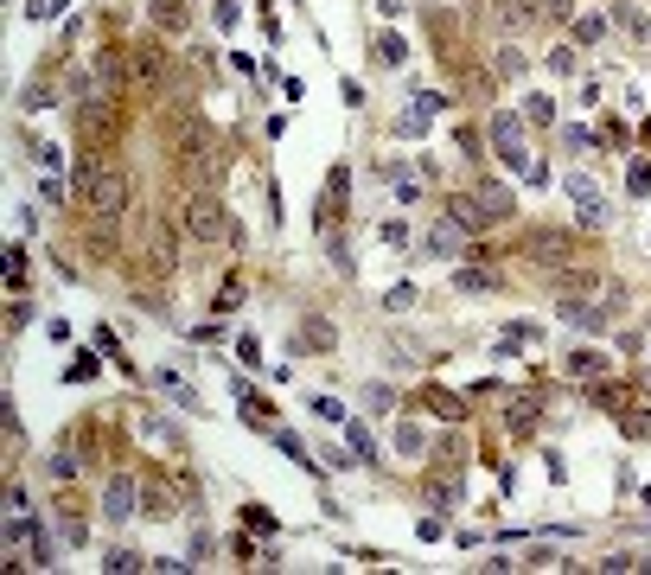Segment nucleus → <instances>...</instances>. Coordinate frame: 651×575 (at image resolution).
Listing matches in <instances>:
<instances>
[{"label": "nucleus", "instance_id": "1", "mask_svg": "<svg viewBox=\"0 0 651 575\" xmlns=\"http://www.w3.org/2000/svg\"><path fill=\"white\" fill-rule=\"evenodd\" d=\"M179 231L192 243H231L237 237V224H231V211H224L217 192H185L179 198Z\"/></svg>", "mask_w": 651, "mask_h": 575}, {"label": "nucleus", "instance_id": "2", "mask_svg": "<svg viewBox=\"0 0 651 575\" xmlns=\"http://www.w3.org/2000/svg\"><path fill=\"white\" fill-rule=\"evenodd\" d=\"M84 141H90V154H109L115 141H122V103L115 96H84Z\"/></svg>", "mask_w": 651, "mask_h": 575}, {"label": "nucleus", "instance_id": "3", "mask_svg": "<svg viewBox=\"0 0 651 575\" xmlns=\"http://www.w3.org/2000/svg\"><path fill=\"white\" fill-rule=\"evenodd\" d=\"M128 64H134V78H140V84H148L154 96H167V84H173V70H179V64H173V51H167L160 39H140V45H128Z\"/></svg>", "mask_w": 651, "mask_h": 575}, {"label": "nucleus", "instance_id": "4", "mask_svg": "<svg viewBox=\"0 0 651 575\" xmlns=\"http://www.w3.org/2000/svg\"><path fill=\"white\" fill-rule=\"evenodd\" d=\"M90 78H96V96H128V78H134V64H128V45H103L96 51V70H90Z\"/></svg>", "mask_w": 651, "mask_h": 575}, {"label": "nucleus", "instance_id": "5", "mask_svg": "<svg viewBox=\"0 0 651 575\" xmlns=\"http://www.w3.org/2000/svg\"><path fill=\"white\" fill-rule=\"evenodd\" d=\"M90 211H96V218H122V211H128V173L96 167L90 173Z\"/></svg>", "mask_w": 651, "mask_h": 575}, {"label": "nucleus", "instance_id": "6", "mask_svg": "<svg viewBox=\"0 0 651 575\" xmlns=\"http://www.w3.org/2000/svg\"><path fill=\"white\" fill-rule=\"evenodd\" d=\"M524 250H530V262H537L543 275H549V269H568L574 256H582V250H574V237H568V231H537V237H530Z\"/></svg>", "mask_w": 651, "mask_h": 575}, {"label": "nucleus", "instance_id": "7", "mask_svg": "<svg viewBox=\"0 0 651 575\" xmlns=\"http://www.w3.org/2000/svg\"><path fill=\"white\" fill-rule=\"evenodd\" d=\"M140 231H148V269H154V275L167 281V275L179 269V237H173V231L160 224V218H148V224H140Z\"/></svg>", "mask_w": 651, "mask_h": 575}, {"label": "nucleus", "instance_id": "8", "mask_svg": "<svg viewBox=\"0 0 651 575\" xmlns=\"http://www.w3.org/2000/svg\"><path fill=\"white\" fill-rule=\"evenodd\" d=\"M134 506H140V486H134L128 473H115V479H109V492H103V512H109L115 525H128V518H134Z\"/></svg>", "mask_w": 651, "mask_h": 575}, {"label": "nucleus", "instance_id": "9", "mask_svg": "<svg viewBox=\"0 0 651 575\" xmlns=\"http://www.w3.org/2000/svg\"><path fill=\"white\" fill-rule=\"evenodd\" d=\"M568 192L582 198V218H588V224H607V198H601V186H594L588 173H568Z\"/></svg>", "mask_w": 651, "mask_h": 575}, {"label": "nucleus", "instance_id": "10", "mask_svg": "<svg viewBox=\"0 0 651 575\" xmlns=\"http://www.w3.org/2000/svg\"><path fill=\"white\" fill-rule=\"evenodd\" d=\"M556 314H562L568 326H582V333H601V326H607V307H594V301H582V295H568Z\"/></svg>", "mask_w": 651, "mask_h": 575}, {"label": "nucleus", "instance_id": "11", "mask_svg": "<svg viewBox=\"0 0 651 575\" xmlns=\"http://www.w3.org/2000/svg\"><path fill=\"white\" fill-rule=\"evenodd\" d=\"M473 198L485 205V218H492V224H498V218H511V211H518V192H511V186H498V179H485Z\"/></svg>", "mask_w": 651, "mask_h": 575}, {"label": "nucleus", "instance_id": "12", "mask_svg": "<svg viewBox=\"0 0 651 575\" xmlns=\"http://www.w3.org/2000/svg\"><path fill=\"white\" fill-rule=\"evenodd\" d=\"M448 218L460 224V231H485L492 218H485V205L479 198H448Z\"/></svg>", "mask_w": 651, "mask_h": 575}, {"label": "nucleus", "instance_id": "13", "mask_svg": "<svg viewBox=\"0 0 651 575\" xmlns=\"http://www.w3.org/2000/svg\"><path fill=\"white\" fill-rule=\"evenodd\" d=\"M504 428H511V435H537V397H518L504 409Z\"/></svg>", "mask_w": 651, "mask_h": 575}, {"label": "nucleus", "instance_id": "14", "mask_svg": "<svg viewBox=\"0 0 651 575\" xmlns=\"http://www.w3.org/2000/svg\"><path fill=\"white\" fill-rule=\"evenodd\" d=\"M594 409L626 415V409H632V390H626V384H601V378H594Z\"/></svg>", "mask_w": 651, "mask_h": 575}, {"label": "nucleus", "instance_id": "15", "mask_svg": "<svg viewBox=\"0 0 651 575\" xmlns=\"http://www.w3.org/2000/svg\"><path fill=\"white\" fill-rule=\"evenodd\" d=\"M460 243H466V231H460L454 218H441V224H434V231H428V250H434V256H454Z\"/></svg>", "mask_w": 651, "mask_h": 575}, {"label": "nucleus", "instance_id": "16", "mask_svg": "<svg viewBox=\"0 0 651 575\" xmlns=\"http://www.w3.org/2000/svg\"><path fill=\"white\" fill-rule=\"evenodd\" d=\"M140 506H148V518H179V498L167 486H140Z\"/></svg>", "mask_w": 651, "mask_h": 575}, {"label": "nucleus", "instance_id": "17", "mask_svg": "<svg viewBox=\"0 0 651 575\" xmlns=\"http://www.w3.org/2000/svg\"><path fill=\"white\" fill-rule=\"evenodd\" d=\"M301 339H307L313 351H332V345H339V333H332V320H320V314H307V326H301Z\"/></svg>", "mask_w": 651, "mask_h": 575}, {"label": "nucleus", "instance_id": "18", "mask_svg": "<svg viewBox=\"0 0 651 575\" xmlns=\"http://www.w3.org/2000/svg\"><path fill=\"white\" fill-rule=\"evenodd\" d=\"M185 20H192V14L179 7V0H154V26H160V32H185Z\"/></svg>", "mask_w": 651, "mask_h": 575}, {"label": "nucleus", "instance_id": "19", "mask_svg": "<svg viewBox=\"0 0 651 575\" xmlns=\"http://www.w3.org/2000/svg\"><path fill=\"white\" fill-rule=\"evenodd\" d=\"M568 371L594 384V378H607V358H601V351H568Z\"/></svg>", "mask_w": 651, "mask_h": 575}, {"label": "nucleus", "instance_id": "20", "mask_svg": "<svg viewBox=\"0 0 651 575\" xmlns=\"http://www.w3.org/2000/svg\"><path fill=\"white\" fill-rule=\"evenodd\" d=\"M371 58H377V64H384V70H396V64H402V58H409V45H402V39H396V32H384V39H377V45H371Z\"/></svg>", "mask_w": 651, "mask_h": 575}, {"label": "nucleus", "instance_id": "21", "mask_svg": "<svg viewBox=\"0 0 651 575\" xmlns=\"http://www.w3.org/2000/svg\"><path fill=\"white\" fill-rule=\"evenodd\" d=\"M140 435H148V442H160V448H179V435H173V428H167L160 415H148V409H140Z\"/></svg>", "mask_w": 651, "mask_h": 575}, {"label": "nucleus", "instance_id": "22", "mask_svg": "<svg viewBox=\"0 0 651 575\" xmlns=\"http://www.w3.org/2000/svg\"><path fill=\"white\" fill-rule=\"evenodd\" d=\"M454 281H460V288H473V295H492V288H498V275H492V269H460Z\"/></svg>", "mask_w": 651, "mask_h": 575}, {"label": "nucleus", "instance_id": "23", "mask_svg": "<svg viewBox=\"0 0 651 575\" xmlns=\"http://www.w3.org/2000/svg\"><path fill=\"white\" fill-rule=\"evenodd\" d=\"M492 70H498V78H524V51H511V45L492 51Z\"/></svg>", "mask_w": 651, "mask_h": 575}, {"label": "nucleus", "instance_id": "24", "mask_svg": "<svg viewBox=\"0 0 651 575\" xmlns=\"http://www.w3.org/2000/svg\"><path fill=\"white\" fill-rule=\"evenodd\" d=\"M275 448H281L287 461H301V467H313V461H307V442H301V435H287V428H275Z\"/></svg>", "mask_w": 651, "mask_h": 575}, {"label": "nucleus", "instance_id": "25", "mask_svg": "<svg viewBox=\"0 0 651 575\" xmlns=\"http://www.w3.org/2000/svg\"><path fill=\"white\" fill-rule=\"evenodd\" d=\"M574 39H582V45H601V39H607V20H574Z\"/></svg>", "mask_w": 651, "mask_h": 575}, {"label": "nucleus", "instance_id": "26", "mask_svg": "<svg viewBox=\"0 0 651 575\" xmlns=\"http://www.w3.org/2000/svg\"><path fill=\"white\" fill-rule=\"evenodd\" d=\"M45 467H51V479H70V473H77V454H70V448H58Z\"/></svg>", "mask_w": 651, "mask_h": 575}, {"label": "nucleus", "instance_id": "27", "mask_svg": "<svg viewBox=\"0 0 651 575\" xmlns=\"http://www.w3.org/2000/svg\"><path fill=\"white\" fill-rule=\"evenodd\" d=\"M492 141H504V148H518V115H498V122H492Z\"/></svg>", "mask_w": 651, "mask_h": 575}, {"label": "nucleus", "instance_id": "28", "mask_svg": "<svg viewBox=\"0 0 651 575\" xmlns=\"http://www.w3.org/2000/svg\"><path fill=\"white\" fill-rule=\"evenodd\" d=\"M524 115H530V122H556V103H549V96H524Z\"/></svg>", "mask_w": 651, "mask_h": 575}, {"label": "nucleus", "instance_id": "29", "mask_svg": "<svg viewBox=\"0 0 651 575\" xmlns=\"http://www.w3.org/2000/svg\"><path fill=\"white\" fill-rule=\"evenodd\" d=\"M626 186H632V198H645V192H651V167H645V160H632V173H626Z\"/></svg>", "mask_w": 651, "mask_h": 575}, {"label": "nucleus", "instance_id": "30", "mask_svg": "<svg viewBox=\"0 0 651 575\" xmlns=\"http://www.w3.org/2000/svg\"><path fill=\"white\" fill-rule=\"evenodd\" d=\"M20 109H51V90H45V84H26V96H20Z\"/></svg>", "mask_w": 651, "mask_h": 575}, {"label": "nucleus", "instance_id": "31", "mask_svg": "<svg viewBox=\"0 0 651 575\" xmlns=\"http://www.w3.org/2000/svg\"><path fill=\"white\" fill-rule=\"evenodd\" d=\"M384 243L402 250V243H409V224H402V218H384Z\"/></svg>", "mask_w": 651, "mask_h": 575}, {"label": "nucleus", "instance_id": "32", "mask_svg": "<svg viewBox=\"0 0 651 575\" xmlns=\"http://www.w3.org/2000/svg\"><path fill=\"white\" fill-rule=\"evenodd\" d=\"M345 442H351L357 454H365V461H371V435H365V428H357V422H345Z\"/></svg>", "mask_w": 651, "mask_h": 575}, {"label": "nucleus", "instance_id": "33", "mask_svg": "<svg viewBox=\"0 0 651 575\" xmlns=\"http://www.w3.org/2000/svg\"><path fill=\"white\" fill-rule=\"evenodd\" d=\"M64 378H70V384H84V378H96V358H90V351H84V358H77V365H70V371H64Z\"/></svg>", "mask_w": 651, "mask_h": 575}, {"label": "nucleus", "instance_id": "34", "mask_svg": "<svg viewBox=\"0 0 651 575\" xmlns=\"http://www.w3.org/2000/svg\"><path fill=\"white\" fill-rule=\"evenodd\" d=\"M549 70H574V45H556V51H549Z\"/></svg>", "mask_w": 651, "mask_h": 575}, {"label": "nucleus", "instance_id": "35", "mask_svg": "<svg viewBox=\"0 0 651 575\" xmlns=\"http://www.w3.org/2000/svg\"><path fill=\"white\" fill-rule=\"evenodd\" d=\"M313 415H326V422H345V409H339L332 397H313Z\"/></svg>", "mask_w": 651, "mask_h": 575}, {"label": "nucleus", "instance_id": "36", "mask_svg": "<svg viewBox=\"0 0 651 575\" xmlns=\"http://www.w3.org/2000/svg\"><path fill=\"white\" fill-rule=\"evenodd\" d=\"M518 7H530V0H518Z\"/></svg>", "mask_w": 651, "mask_h": 575}, {"label": "nucleus", "instance_id": "37", "mask_svg": "<svg viewBox=\"0 0 651 575\" xmlns=\"http://www.w3.org/2000/svg\"><path fill=\"white\" fill-rule=\"evenodd\" d=\"M377 7H384V0H377Z\"/></svg>", "mask_w": 651, "mask_h": 575}]
</instances>
